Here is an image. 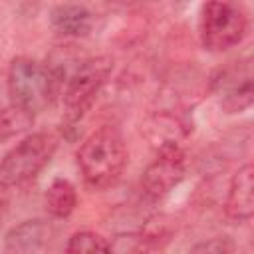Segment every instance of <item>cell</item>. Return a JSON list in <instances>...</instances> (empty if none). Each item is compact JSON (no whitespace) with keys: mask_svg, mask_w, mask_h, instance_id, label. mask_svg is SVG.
I'll list each match as a JSON object with an SVG mask.
<instances>
[{"mask_svg":"<svg viewBox=\"0 0 254 254\" xmlns=\"http://www.w3.org/2000/svg\"><path fill=\"white\" fill-rule=\"evenodd\" d=\"M77 165L83 181L91 189H109L115 185L127 165V147L123 135L113 125L95 129L77 151Z\"/></svg>","mask_w":254,"mask_h":254,"instance_id":"obj_1","label":"cell"},{"mask_svg":"<svg viewBox=\"0 0 254 254\" xmlns=\"http://www.w3.org/2000/svg\"><path fill=\"white\" fill-rule=\"evenodd\" d=\"M58 91V73L32 60V58H14L8 67V93L12 105L22 113L34 117L48 109Z\"/></svg>","mask_w":254,"mask_h":254,"instance_id":"obj_2","label":"cell"},{"mask_svg":"<svg viewBox=\"0 0 254 254\" xmlns=\"http://www.w3.org/2000/svg\"><path fill=\"white\" fill-rule=\"evenodd\" d=\"M58 139L52 133H32L12 147L0 163V183L4 187H20L30 183L52 161Z\"/></svg>","mask_w":254,"mask_h":254,"instance_id":"obj_3","label":"cell"},{"mask_svg":"<svg viewBox=\"0 0 254 254\" xmlns=\"http://www.w3.org/2000/svg\"><path fill=\"white\" fill-rule=\"evenodd\" d=\"M113 69L109 56H97L83 60L69 75L64 89V119L65 123H77L93 105L99 89L107 81Z\"/></svg>","mask_w":254,"mask_h":254,"instance_id":"obj_4","label":"cell"},{"mask_svg":"<svg viewBox=\"0 0 254 254\" xmlns=\"http://www.w3.org/2000/svg\"><path fill=\"white\" fill-rule=\"evenodd\" d=\"M248 30V18L238 4L206 2L200 14V42L210 52L238 46Z\"/></svg>","mask_w":254,"mask_h":254,"instance_id":"obj_5","label":"cell"},{"mask_svg":"<svg viewBox=\"0 0 254 254\" xmlns=\"http://www.w3.org/2000/svg\"><path fill=\"white\" fill-rule=\"evenodd\" d=\"M185 173H187V157L183 147L179 143L163 145L157 149L155 159L143 171L141 189L149 198L159 200L181 185Z\"/></svg>","mask_w":254,"mask_h":254,"instance_id":"obj_6","label":"cell"},{"mask_svg":"<svg viewBox=\"0 0 254 254\" xmlns=\"http://www.w3.org/2000/svg\"><path fill=\"white\" fill-rule=\"evenodd\" d=\"M220 105L226 113H238L252 105V71L248 62H238L220 71L214 79Z\"/></svg>","mask_w":254,"mask_h":254,"instance_id":"obj_7","label":"cell"},{"mask_svg":"<svg viewBox=\"0 0 254 254\" xmlns=\"http://www.w3.org/2000/svg\"><path fill=\"white\" fill-rule=\"evenodd\" d=\"M54 240L50 220L32 218L10 228L4 240V254H48Z\"/></svg>","mask_w":254,"mask_h":254,"instance_id":"obj_8","label":"cell"},{"mask_svg":"<svg viewBox=\"0 0 254 254\" xmlns=\"http://www.w3.org/2000/svg\"><path fill=\"white\" fill-rule=\"evenodd\" d=\"M224 212L228 218L236 222H244L252 218L254 214V169L250 163L240 167L232 175Z\"/></svg>","mask_w":254,"mask_h":254,"instance_id":"obj_9","label":"cell"},{"mask_svg":"<svg viewBox=\"0 0 254 254\" xmlns=\"http://www.w3.org/2000/svg\"><path fill=\"white\" fill-rule=\"evenodd\" d=\"M52 28L62 36L83 38L91 32L93 14L79 4H60L50 14Z\"/></svg>","mask_w":254,"mask_h":254,"instance_id":"obj_10","label":"cell"},{"mask_svg":"<svg viewBox=\"0 0 254 254\" xmlns=\"http://www.w3.org/2000/svg\"><path fill=\"white\" fill-rule=\"evenodd\" d=\"M75 204H77V194H75L73 185L65 179H56L46 192L48 212L56 218H65L73 212Z\"/></svg>","mask_w":254,"mask_h":254,"instance_id":"obj_11","label":"cell"},{"mask_svg":"<svg viewBox=\"0 0 254 254\" xmlns=\"http://www.w3.org/2000/svg\"><path fill=\"white\" fill-rule=\"evenodd\" d=\"M64 254H111V248L101 234L81 230L69 236Z\"/></svg>","mask_w":254,"mask_h":254,"instance_id":"obj_12","label":"cell"},{"mask_svg":"<svg viewBox=\"0 0 254 254\" xmlns=\"http://www.w3.org/2000/svg\"><path fill=\"white\" fill-rule=\"evenodd\" d=\"M190 254H234V242L228 236H214L210 240L198 242Z\"/></svg>","mask_w":254,"mask_h":254,"instance_id":"obj_13","label":"cell"},{"mask_svg":"<svg viewBox=\"0 0 254 254\" xmlns=\"http://www.w3.org/2000/svg\"><path fill=\"white\" fill-rule=\"evenodd\" d=\"M135 254H161V250L157 248V244L155 242H147L145 246H141Z\"/></svg>","mask_w":254,"mask_h":254,"instance_id":"obj_14","label":"cell"}]
</instances>
